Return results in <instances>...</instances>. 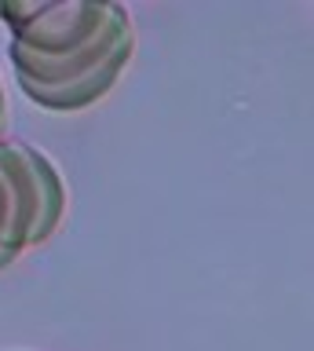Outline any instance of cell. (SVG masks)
Listing matches in <instances>:
<instances>
[{"label": "cell", "instance_id": "1", "mask_svg": "<svg viewBox=\"0 0 314 351\" xmlns=\"http://www.w3.org/2000/svg\"><path fill=\"white\" fill-rule=\"evenodd\" d=\"M12 26V66L34 103L84 110L110 92L135 48L132 19L121 4H26L4 0Z\"/></svg>", "mask_w": 314, "mask_h": 351}, {"label": "cell", "instance_id": "2", "mask_svg": "<svg viewBox=\"0 0 314 351\" xmlns=\"http://www.w3.org/2000/svg\"><path fill=\"white\" fill-rule=\"evenodd\" d=\"M66 186L55 165L18 139H0V267L62 223Z\"/></svg>", "mask_w": 314, "mask_h": 351}, {"label": "cell", "instance_id": "3", "mask_svg": "<svg viewBox=\"0 0 314 351\" xmlns=\"http://www.w3.org/2000/svg\"><path fill=\"white\" fill-rule=\"evenodd\" d=\"M0 128H4V88H0Z\"/></svg>", "mask_w": 314, "mask_h": 351}]
</instances>
